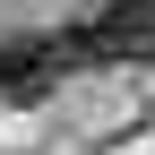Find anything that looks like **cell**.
I'll list each match as a JSON object with an SVG mask.
<instances>
[{
	"instance_id": "2",
	"label": "cell",
	"mask_w": 155,
	"mask_h": 155,
	"mask_svg": "<svg viewBox=\"0 0 155 155\" xmlns=\"http://www.w3.org/2000/svg\"><path fill=\"white\" fill-rule=\"evenodd\" d=\"M61 69H69L61 35H0V104H43Z\"/></svg>"
},
{
	"instance_id": "1",
	"label": "cell",
	"mask_w": 155,
	"mask_h": 155,
	"mask_svg": "<svg viewBox=\"0 0 155 155\" xmlns=\"http://www.w3.org/2000/svg\"><path fill=\"white\" fill-rule=\"evenodd\" d=\"M61 52H69V69L78 61H155V0H112L86 26H61Z\"/></svg>"
}]
</instances>
